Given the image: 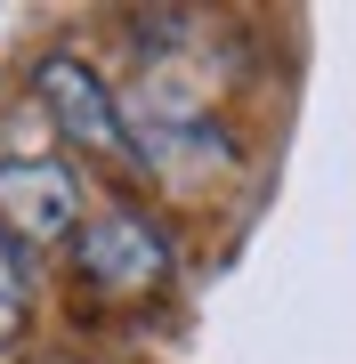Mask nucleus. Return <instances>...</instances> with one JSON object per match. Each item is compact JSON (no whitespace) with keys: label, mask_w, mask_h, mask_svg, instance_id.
Listing matches in <instances>:
<instances>
[{"label":"nucleus","mask_w":356,"mask_h":364,"mask_svg":"<svg viewBox=\"0 0 356 364\" xmlns=\"http://www.w3.org/2000/svg\"><path fill=\"white\" fill-rule=\"evenodd\" d=\"M25 308H33V291H25V259L0 243V340L25 332Z\"/></svg>","instance_id":"obj_5"},{"label":"nucleus","mask_w":356,"mask_h":364,"mask_svg":"<svg viewBox=\"0 0 356 364\" xmlns=\"http://www.w3.org/2000/svg\"><path fill=\"white\" fill-rule=\"evenodd\" d=\"M122 138H130V154L154 162L171 186H211L219 170H235V138H227L195 97H171V90H138Z\"/></svg>","instance_id":"obj_1"},{"label":"nucleus","mask_w":356,"mask_h":364,"mask_svg":"<svg viewBox=\"0 0 356 364\" xmlns=\"http://www.w3.org/2000/svg\"><path fill=\"white\" fill-rule=\"evenodd\" d=\"M73 259H81V275H90L97 291L138 299V291H154L162 275H171V227L146 219L138 203H114V210H97V219L81 227Z\"/></svg>","instance_id":"obj_2"},{"label":"nucleus","mask_w":356,"mask_h":364,"mask_svg":"<svg viewBox=\"0 0 356 364\" xmlns=\"http://www.w3.org/2000/svg\"><path fill=\"white\" fill-rule=\"evenodd\" d=\"M33 90H41V105L57 114V130H65L73 146H90V154H130V138H122V105H114L106 81H97L90 57H73V49L41 57Z\"/></svg>","instance_id":"obj_3"},{"label":"nucleus","mask_w":356,"mask_h":364,"mask_svg":"<svg viewBox=\"0 0 356 364\" xmlns=\"http://www.w3.org/2000/svg\"><path fill=\"white\" fill-rule=\"evenodd\" d=\"M0 227L16 243H57L81 227V178L65 162H0Z\"/></svg>","instance_id":"obj_4"}]
</instances>
